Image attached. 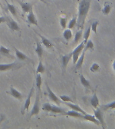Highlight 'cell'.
I'll return each instance as SVG.
<instances>
[{
  "instance_id": "cell-31",
  "label": "cell",
  "mask_w": 115,
  "mask_h": 129,
  "mask_svg": "<svg viewBox=\"0 0 115 129\" xmlns=\"http://www.w3.org/2000/svg\"><path fill=\"white\" fill-rule=\"evenodd\" d=\"M45 71V69H44V67L42 64V60L39 59V62H38V67L36 68V73H43Z\"/></svg>"
},
{
  "instance_id": "cell-5",
  "label": "cell",
  "mask_w": 115,
  "mask_h": 129,
  "mask_svg": "<svg viewBox=\"0 0 115 129\" xmlns=\"http://www.w3.org/2000/svg\"><path fill=\"white\" fill-rule=\"evenodd\" d=\"M94 116L99 122H100V125H102L103 128H106V123H105L104 118V114H103L102 110L101 108H99V107L96 110H94Z\"/></svg>"
},
{
  "instance_id": "cell-36",
  "label": "cell",
  "mask_w": 115,
  "mask_h": 129,
  "mask_svg": "<svg viewBox=\"0 0 115 129\" xmlns=\"http://www.w3.org/2000/svg\"><path fill=\"white\" fill-rule=\"evenodd\" d=\"M59 98H60L61 100L63 101V102H70L73 103V100L70 97L68 96V95H60L59 96Z\"/></svg>"
},
{
  "instance_id": "cell-35",
  "label": "cell",
  "mask_w": 115,
  "mask_h": 129,
  "mask_svg": "<svg viewBox=\"0 0 115 129\" xmlns=\"http://www.w3.org/2000/svg\"><path fill=\"white\" fill-rule=\"evenodd\" d=\"M98 20H94L91 24V30H92L95 34H97V27H98Z\"/></svg>"
},
{
  "instance_id": "cell-9",
  "label": "cell",
  "mask_w": 115,
  "mask_h": 129,
  "mask_svg": "<svg viewBox=\"0 0 115 129\" xmlns=\"http://www.w3.org/2000/svg\"><path fill=\"white\" fill-rule=\"evenodd\" d=\"M27 20L29 24H32V25H35L36 26H38V20H36V16L34 15L33 11H30L28 13V16H27Z\"/></svg>"
},
{
  "instance_id": "cell-10",
  "label": "cell",
  "mask_w": 115,
  "mask_h": 129,
  "mask_svg": "<svg viewBox=\"0 0 115 129\" xmlns=\"http://www.w3.org/2000/svg\"><path fill=\"white\" fill-rule=\"evenodd\" d=\"M14 50H15V52H16V57L19 59V60H28V61H31L30 58L29 57L26 56V54H24V52H21L20 50L17 49L16 48H14Z\"/></svg>"
},
{
  "instance_id": "cell-3",
  "label": "cell",
  "mask_w": 115,
  "mask_h": 129,
  "mask_svg": "<svg viewBox=\"0 0 115 129\" xmlns=\"http://www.w3.org/2000/svg\"><path fill=\"white\" fill-rule=\"evenodd\" d=\"M40 92L37 91L34 106L31 110V112H30V116L38 114V113L40 112Z\"/></svg>"
},
{
  "instance_id": "cell-28",
  "label": "cell",
  "mask_w": 115,
  "mask_h": 129,
  "mask_svg": "<svg viewBox=\"0 0 115 129\" xmlns=\"http://www.w3.org/2000/svg\"><path fill=\"white\" fill-rule=\"evenodd\" d=\"M63 38H64L67 41H69V40H70L71 38H72L73 36L72 32H71V29L67 28L66 30H65L63 33Z\"/></svg>"
},
{
  "instance_id": "cell-39",
  "label": "cell",
  "mask_w": 115,
  "mask_h": 129,
  "mask_svg": "<svg viewBox=\"0 0 115 129\" xmlns=\"http://www.w3.org/2000/svg\"><path fill=\"white\" fill-rule=\"evenodd\" d=\"M7 21V18L4 16H0V24L4 23Z\"/></svg>"
},
{
  "instance_id": "cell-1",
  "label": "cell",
  "mask_w": 115,
  "mask_h": 129,
  "mask_svg": "<svg viewBox=\"0 0 115 129\" xmlns=\"http://www.w3.org/2000/svg\"><path fill=\"white\" fill-rule=\"evenodd\" d=\"M92 0H80L78 5V17L77 18V26L83 29L85 21L90 8Z\"/></svg>"
},
{
  "instance_id": "cell-15",
  "label": "cell",
  "mask_w": 115,
  "mask_h": 129,
  "mask_svg": "<svg viewBox=\"0 0 115 129\" xmlns=\"http://www.w3.org/2000/svg\"><path fill=\"white\" fill-rule=\"evenodd\" d=\"M72 58V52H70L67 54H65L62 56V66L63 68L65 69L68 64L69 60Z\"/></svg>"
},
{
  "instance_id": "cell-23",
  "label": "cell",
  "mask_w": 115,
  "mask_h": 129,
  "mask_svg": "<svg viewBox=\"0 0 115 129\" xmlns=\"http://www.w3.org/2000/svg\"><path fill=\"white\" fill-rule=\"evenodd\" d=\"M35 51H36L39 59L41 60L42 57V54H43V48H42V45L40 44L39 42H36V49H35Z\"/></svg>"
},
{
  "instance_id": "cell-8",
  "label": "cell",
  "mask_w": 115,
  "mask_h": 129,
  "mask_svg": "<svg viewBox=\"0 0 115 129\" xmlns=\"http://www.w3.org/2000/svg\"><path fill=\"white\" fill-rule=\"evenodd\" d=\"M34 90V87L32 86V87L30 89V92L28 93V95L26 98V101H25V103H24V107H23V112H22V114H24V111L27 110L28 111L29 110V107H30V102H31V97L32 96V93H33V91Z\"/></svg>"
},
{
  "instance_id": "cell-6",
  "label": "cell",
  "mask_w": 115,
  "mask_h": 129,
  "mask_svg": "<svg viewBox=\"0 0 115 129\" xmlns=\"http://www.w3.org/2000/svg\"><path fill=\"white\" fill-rule=\"evenodd\" d=\"M46 89H47V92H48V98L50 99V100L53 102L54 103H55L56 105L59 106L60 104L61 103V100L58 97L56 96V95L54 94V93L52 92V91L51 90V89L49 87V86L47 84V83H46Z\"/></svg>"
},
{
  "instance_id": "cell-12",
  "label": "cell",
  "mask_w": 115,
  "mask_h": 129,
  "mask_svg": "<svg viewBox=\"0 0 115 129\" xmlns=\"http://www.w3.org/2000/svg\"><path fill=\"white\" fill-rule=\"evenodd\" d=\"M65 115L71 117H74V118H77L82 119H83V116H84V115L83 114L77 111L73 110H69L68 111V112H66Z\"/></svg>"
},
{
  "instance_id": "cell-24",
  "label": "cell",
  "mask_w": 115,
  "mask_h": 129,
  "mask_svg": "<svg viewBox=\"0 0 115 129\" xmlns=\"http://www.w3.org/2000/svg\"><path fill=\"white\" fill-rule=\"evenodd\" d=\"M36 85L37 89L39 92L41 91V85H42V77L40 73H38L36 74Z\"/></svg>"
},
{
  "instance_id": "cell-33",
  "label": "cell",
  "mask_w": 115,
  "mask_h": 129,
  "mask_svg": "<svg viewBox=\"0 0 115 129\" xmlns=\"http://www.w3.org/2000/svg\"><path fill=\"white\" fill-rule=\"evenodd\" d=\"M77 25V18L76 17H74L71 20H70V22H69L68 26H67V28L69 29H72L75 27V26Z\"/></svg>"
},
{
  "instance_id": "cell-26",
  "label": "cell",
  "mask_w": 115,
  "mask_h": 129,
  "mask_svg": "<svg viewBox=\"0 0 115 129\" xmlns=\"http://www.w3.org/2000/svg\"><path fill=\"white\" fill-rule=\"evenodd\" d=\"M101 109L104 111L115 109V101H113L112 102L108 103V104H107L106 105H103V106H101Z\"/></svg>"
},
{
  "instance_id": "cell-38",
  "label": "cell",
  "mask_w": 115,
  "mask_h": 129,
  "mask_svg": "<svg viewBox=\"0 0 115 129\" xmlns=\"http://www.w3.org/2000/svg\"><path fill=\"white\" fill-rule=\"evenodd\" d=\"M50 108H51V104H48V103H45L43 105V107H42V110H43L47 111V112H50Z\"/></svg>"
},
{
  "instance_id": "cell-22",
  "label": "cell",
  "mask_w": 115,
  "mask_h": 129,
  "mask_svg": "<svg viewBox=\"0 0 115 129\" xmlns=\"http://www.w3.org/2000/svg\"><path fill=\"white\" fill-rule=\"evenodd\" d=\"M79 80H80L81 83L82 84V85H83V87H84L85 88L90 89H92L90 81H89L88 79H86L85 77L83 75H80V76H79Z\"/></svg>"
},
{
  "instance_id": "cell-42",
  "label": "cell",
  "mask_w": 115,
  "mask_h": 129,
  "mask_svg": "<svg viewBox=\"0 0 115 129\" xmlns=\"http://www.w3.org/2000/svg\"><path fill=\"white\" fill-rule=\"evenodd\" d=\"M114 114H115V111H114Z\"/></svg>"
},
{
  "instance_id": "cell-14",
  "label": "cell",
  "mask_w": 115,
  "mask_h": 129,
  "mask_svg": "<svg viewBox=\"0 0 115 129\" xmlns=\"http://www.w3.org/2000/svg\"><path fill=\"white\" fill-rule=\"evenodd\" d=\"M22 10L24 13H29L30 11L32 10V6L30 3H24V2H19Z\"/></svg>"
},
{
  "instance_id": "cell-37",
  "label": "cell",
  "mask_w": 115,
  "mask_h": 129,
  "mask_svg": "<svg viewBox=\"0 0 115 129\" xmlns=\"http://www.w3.org/2000/svg\"><path fill=\"white\" fill-rule=\"evenodd\" d=\"M67 23V18H60V25L61 26L63 29L66 28Z\"/></svg>"
},
{
  "instance_id": "cell-27",
  "label": "cell",
  "mask_w": 115,
  "mask_h": 129,
  "mask_svg": "<svg viewBox=\"0 0 115 129\" xmlns=\"http://www.w3.org/2000/svg\"><path fill=\"white\" fill-rule=\"evenodd\" d=\"M94 49V43H93L92 40H88L87 41V42L85 44L84 48H83V50L86 52L87 50H91L92 51Z\"/></svg>"
},
{
  "instance_id": "cell-25",
  "label": "cell",
  "mask_w": 115,
  "mask_h": 129,
  "mask_svg": "<svg viewBox=\"0 0 115 129\" xmlns=\"http://www.w3.org/2000/svg\"><path fill=\"white\" fill-rule=\"evenodd\" d=\"M6 4H7V8L8 10L10 11V12L14 16H17V11H16V8H15V6L12 4L8 3V1L6 0Z\"/></svg>"
},
{
  "instance_id": "cell-17",
  "label": "cell",
  "mask_w": 115,
  "mask_h": 129,
  "mask_svg": "<svg viewBox=\"0 0 115 129\" xmlns=\"http://www.w3.org/2000/svg\"><path fill=\"white\" fill-rule=\"evenodd\" d=\"M50 112L54 113V114H65V110L59 106H55V105H51V108H50Z\"/></svg>"
},
{
  "instance_id": "cell-41",
  "label": "cell",
  "mask_w": 115,
  "mask_h": 129,
  "mask_svg": "<svg viewBox=\"0 0 115 129\" xmlns=\"http://www.w3.org/2000/svg\"><path fill=\"white\" fill-rule=\"evenodd\" d=\"M0 6H1V3H0Z\"/></svg>"
},
{
  "instance_id": "cell-20",
  "label": "cell",
  "mask_w": 115,
  "mask_h": 129,
  "mask_svg": "<svg viewBox=\"0 0 115 129\" xmlns=\"http://www.w3.org/2000/svg\"><path fill=\"white\" fill-rule=\"evenodd\" d=\"M111 9H112V4L109 2H106L104 5V8L102 10L103 14L104 15H108L109 13L110 12Z\"/></svg>"
},
{
  "instance_id": "cell-30",
  "label": "cell",
  "mask_w": 115,
  "mask_h": 129,
  "mask_svg": "<svg viewBox=\"0 0 115 129\" xmlns=\"http://www.w3.org/2000/svg\"><path fill=\"white\" fill-rule=\"evenodd\" d=\"M0 53H2L3 55H5L6 56H10V49L6 48V46L1 45L0 46Z\"/></svg>"
},
{
  "instance_id": "cell-40",
  "label": "cell",
  "mask_w": 115,
  "mask_h": 129,
  "mask_svg": "<svg viewBox=\"0 0 115 129\" xmlns=\"http://www.w3.org/2000/svg\"><path fill=\"white\" fill-rule=\"evenodd\" d=\"M112 69L113 70L115 71V60L113 61V63H112Z\"/></svg>"
},
{
  "instance_id": "cell-32",
  "label": "cell",
  "mask_w": 115,
  "mask_h": 129,
  "mask_svg": "<svg viewBox=\"0 0 115 129\" xmlns=\"http://www.w3.org/2000/svg\"><path fill=\"white\" fill-rule=\"evenodd\" d=\"M82 32H83L82 29H80V30H79L78 31L75 33V38H74L75 43H77V42L80 40L81 38V36H82V34H83Z\"/></svg>"
},
{
  "instance_id": "cell-2",
  "label": "cell",
  "mask_w": 115,
  "mask_h": 129,
  "mask_svg": "<svg viewBox=\"0 0 115 129\" xmlns=\"http://www.w3.org/2000/svg\"><path fill=\"white\" fill-rule=\"evenodd\" d=\"M85 46V43L84 42H82L81 43L79 44L78 46H77L76 48H75L73 51L72 52V58H73V64H75L76 62L78 60L79 57L81 54V52L83 50Z\"/></svg>"
},
{
  "instance_id": "cell-4",
  "label": "cell",
  "mask_w": 115,
  "mask_h": 129,
  "mask_svg": "<svg viewBox=\"0 0 115 129\" xmlns=\"http://www.w3.org/2000/svg\"><path fill=\"white\" fill-rule=\"evenodd\" d=\"M20 64L17 62H12L8 64H0V71H7L9 70H14L20 68Z\"/></svg>"
},
{
  "instance_id": "cell-11",
  "label": "cell",
  "mask_w": 115,
  "mask_h": 129,
  "mask_svg": "<svg viewBox=\"0 0 115 129\" xmlns=\"http://www.w3.org/2000/svg\"><path fill=\"white\" fill-rule=\"evenodd\" d=\"M83 119L85 120L90 121V122H92L94 123L95 124H96L97 126H100V122H99V120L98 119L95 117V116H92V115L88 114H85L83 116Z\"/></svg>"
},
{
  "instance_id": "cell-7",
  "label": "cell",
  "mask_w": 115,
  "mask_h": 129,
  "mask_svg": "<svg viewBox=\"0 0 115 129\" xmlns=\"http://www.w3.org/2000/svg\"><path fill=\"white\" fill-rule=\"evenodd\" d=\"M7 24H8V27L10 28L13 31H19L20 30V26L18 24V23L12 19V18L8 17L7 18Z\"/></svg>"
},
{
  "instance_id": "cell-16",
  "label": "cell",
  "mask_w": 115,
  "mask_h": 129,
  "mask_svg": "<svg viewBox=\"0 0 115 129\" xmlns=\"http://www.w3.org/2000/svg\"><path fill=\"white\" fill-rule=\"evenodd\" d=\"M65 105H67V106L69 107L70 108H71L72 110H73L77 111V112L81 113V114H83V115H85V114H87V113L85 112V111L83 110L82 108H80V107L78 105L73 104V103H67V102H65Z\"/></svg>"
},
{
  "instance_id": "cell-34",
  "label": "cell",
  "mask_w": 115,
  "mask_h": 129,
  "mask_svg": "<svg viewBox=\"0 0 115 129\" xmlns=\"http://www.w3.org/2000/svg\"><path fill=\"white\" fill-rule=\"evenodd\" d=\"M100 67L99 65V64H98L97 62H94V63H93L92 64V66L90 67V71L91 72L93 73H96L98 72L99 70H100Z\"/></svg>"
},
{
  "instance_id": "cell-29",
  "label": "cell",
  "mask_w": 115,
  "mask_h": 129,
  "mask_svg": "<svg viewBox=\"0 0 115 129\" xmlns=\"http://www.w3.org/2000/svg\"><path fill=\"white\" fill-rule=\"evenodd\" d=\"M90 32H91V24H90V25L87 27V28L85 29V30L84 34H83V39H84L83 42H84L85 44V43L87 42V41L89 40V37H90Z\"/></svg>"
},
{
  "instance_id": "cell-21",
  "label": "cell",
  "mask_w": 115,
  "mask_h": 129,
  "mask_svg": "<svg viewBox=\"0 0 115 129\" xmlns=\"http://www.w3.org/2000/svg\"><path fill=\"white\" fill-rule=\"evenodd\" d=\"M39 35V36L40 37V38H41V40H42V43L43 44V45H44L46 48H51L53 47V44H52V43L51 42H50V40H48V39H47L46 38H45L44 36H42V35H40V34H38Z\"/></svg>"
},
{
  "instance_id": "cell-19",
  "label": "cell",
  "mask_w": 115,
  "mask_h": 129,
  "mask_svg": "<svg viewBox=\"0 0 115 129\" xmlns=\"http://www.w3.org/2000/svg\"><path fill=\"white\" fill-rule=\"evenodd\" d=\"M85 51L83 50V52H81V54L79 57L78 60L75 63V68L77 69H80L81 67H82V64L83 63V61H84L85 58Z\"/></svg>"
},
{
  "instance_id": "cell-13",
  "label": "cell",
  "mask_w": 115,
  "mask_h": 129,
  "mask_svg": "<svg viewBox=\"0 0 115 129\" xmlns=\"http://www.w3.org/2000/svg\"><path fill=\"white\" fill-rule=\"evenodd\" d=\"M90 104L92 105V106L93 108H94V109L98 108L99 107V105H100V101H99V99L97 96L96 93L94 92V95H92V97L90 99Z\"/></svg>"
},
{
  "instance_id": "cell-18",
  "label": "cell",
  "mask_w": 115,
  "mask_h": 129,
  "mask_svg": "<svg viewBox=\"0 0 115 129\" xmlns=\"http://www.w3.org/2000/svg\"><path fill=\"white\" fill-rule=\"evenodd\" d=\"M9 93H10L12 96L14 97V98L18 99V100H21L22 98V93L19 92L16 89L14 88L13 87H10V91Z\"/></svg>"
}]
</instances>
